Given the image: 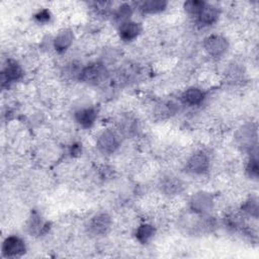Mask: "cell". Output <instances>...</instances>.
I'll use <instances>...</instances> for the list:
<instances>
[{
	"label": "cell",
	"mask_w": 259,
	"mask_h": 259,
	"mask_svg": "<svg viewBox=\"0 0 259 259\" xmlns=\"http://www.w3.org/2000/svg\"><path fill=\"white\" fill-rule=\"evenodd\" d=\"M219 11L216 7L206 4L198 15V20L202 25H211L218 20Z\"/></svg>",
	"instance_id": "cell-10"
},
{
	"label": "cell",
	"mask_w": 259,
	"mask_h": 259,
	"mask_svg": "<svg viewBox=\"0 0 259 259\" xmlns=\"http://www.w3.org/2000/svg\"><path fill=\"white\" fill-rule=\"evenodd\" d=\"M206 4L207 3L203 1H194V0H191V1H187L184 3V8L185 11L189 14L199 15V13L203 10Z\"/></svg>",
	"instance_id": "cell-17"
},
{
	"label": "cell",
	"mask_w": 259,
	"mask_h": 259,
	"mask_svg": "<svg viewBox=\"0 0 259 259\" xmlns=\"http://www.w3.org/2000/svg\"><path fill=\"white\" fill-rule=\"evenodd\" d=\"M245 210H246V212L249 213L250 215H253V216L256 217V216H257V210H258L256 201H252V200H251V202H248V203L246 204V206H245Z\"/></svg>",
	"instance_id": "cell-21"
},
{
	"label": "cell",
	"mask_w": 259,
	"mask_h": 259,
	"mask_svg": "<svg viewBox=\"0 0 259 259\" xmlns=\"http://www.w3.org/2000/svg\"><path fill=\"white\" fill-rule=\"evenodd\" d=\"M205 99V93L197 87L188 88L182 95V101L188 106H199Z\"/></svg>",
	"instance_id": "cell-9"
},
{
	"label": "cell",
	"mask_w": 259,
	"mask_h": 259,
	"mask_svg": "<svg viewBox=\"0 0 259 259\" xmlns=\"http://www.w3.org/2000/svg\"><path fill=\"white\" fill-rule=\"evenodd\" d=\"M142 30L141 24L134 22V21H128L122 24L121 29H120V35L121 38L126 41H133L134 39H136Z\"/></svg>",
	"instance_id": "cell-8"
},
{
	"label": "cell",
	"mask_w": 259,
	"mask_h": 259,
	"mask_svg": "<svg viewBox=\"0 0 259 259\" xmlns=\"http://www.w3.org/2000/svg\"><path fill=\"white\" fill-rule=\"evenodd\" d=\"M204 46L206 51L211 56L214 57H219L223 55L227 51V49H228V43H227V40L218 35L210 36L209 38H207Z\"/></svg>",
	"instance_id": "cell-3"
},
{
	"label": "cell",
	"mask_w": 259,
	"mask_h": 259,
	"mask_svg": "<svg viewBox=\"0 0 259 259\" xmlns=\"http://www.w3.org/2000/svg\"><path fill=\"white\" fill-rule=\"evenodd\" d=\"M162 187H163V189H164V191L166 193H176V192H179V190L182 187V185H181L180 181L177 180L176 178H174V177H167L163 181Z\"/></svg>",
	"instance_id": "cell-16"
},
{
	"label": "cell",
	"mask_w": 259,
	"mask_h": 259,
	"mask_svg": "<svg viewBox=\"0 0 259 259\" xmlns=\"http://www.w3.org/2000/svg\"><path fill=\"white\" fill-rule=\"evenodd\" d=\"M167 5V2L160 1V0H151V1H145L141 4V10L145 13H157L164 10Z\"/></svg>",
	"instance_id": "cell-14"
},
{
	"label": "cell",
	"mask_w": 259,
	"mask_h": 259,
	"mask_svg": "<svg viewBox=\"0 0 259 259\" xmlns=\"http://www.w3.org/2000/svg\"><path fill=\"white\" fill-rule=\"evenodd\" d=\"M131 15H132L131 6H129L128 4H124L118 9V11L116 13V18L118 21L122 22V24H123V23L129 21V18L131 17Z\"/></svg>",
	"instance_id": "cell-18"
},
{
	"label": "cell",
	"mask_w": 259,
	"mask_h": 259,
	"mask_svg": "<svg viewBox=\"0 0 259 259\" xmlns=\"http://www.w3.org/2000/svg\"><path fill=\"white\" fill-rule=\"evenodd\" d=\"M155 234L154 227L148 224L141 225L136 231V237L139 242L141 243H147Z\"/></svg>",
	"instance_id": "cell-15"
},
{
	"label": "cell",
	"mask_w": 259,
	"mask_h": 259,
	"mask_svg": "<svg viewBox=\"0 0 259 259\" xmlns=\"http://www.w3.org/2000/svg\"><path fill=\"white\" fill-rule=\"evenodd\" d=\"M120 146V140L116 133L111 130L105 131L97 140V147L105 154H112L117 151Z\"/></svg>",
	"instance_id": "cell-1"
},
{
	"label": "cell",
	"mask_w": 259,
	"mask_h": 259,
	"mask_svg": "<svg viewBox=\"0 0 259 259\" xmlns=\"http://www.w3.org/2000/svg\"><path fill=\"white\" fill-rule=\"evenodd\" d=\"M111 227V218L107 214H99L94 216L89 224V228L95 235H103L108 232Z\"/></svg>",
	"instance_id": "cell-7"
},
{
	"label": "cell",
	"mask_w": 259,
	"mask_h": 259,
	"mask_svg": "<svg viewBox=\"0 0 259 259\" xmlns=\"http://www.w3.org/2000/svg\"><path fill=\"white\" fill-rule=\"evenodd\" d=\"M96 112L94 109H82L79 110L78 112H76L75 114V118L76 121L84 128H89L91 127L95 120H96Z\"/></svg>",
	"instance_id": "cell-12"
},
{
	"label": "cell",
	"mask_w": 259,
	"mask_h": 259,
	"mask_svg": "<svg viewBox=\"0 0 259 259\" xmlns=\"http://www.w3.org/2000/svg\"><path fill=\"white\" fill-rule=\"evenodd\" d=\"M44 227H45V225L42 223L40 217L32 216V219L30 220V223H29V229H30L31 233L32 232H34V233H36V232L41 233Z\"/></svg>",
	"instance_id": "cell-19"
},
{
	"label": "cell",
	"mask_w": 259,
	"mask_h": 259,
	"mask_svg": "<svg viewBox=\"0 0 259 259\" xmlns=\"http://www.w3.org/2000/svg\"><path fill=\"white\" fill-rule=\"evenodd\" d=\"M105 73H106V71H105V68L103 67V65L90 64L81 71L80 78L84 82L94 84L102 80Z\"/></svg>",
	"instance_id": "cell-5"
},
{
	"label": "cell",
	"mask_w": 259,
	"mask_h": 259,
	"mask_svg": "<svg viewBox=\"0 0 259 259\" xmlns=\"http://www.w3.org/2000/svg\"><path fill=\"white\" fill-rule=\"evenodd\" d=\"M22 75V70L20 68L19 65L14 62V61H9L8 64L6 65V67L2 73L3 79L5 81H16L18 80Z\"/></svg>",
	"instance_id": "cell-13"
},
{
	"label": "cell",
	"mask_w": 259,
	"mask_h": 259,
	"mask_svg": "<svg viewBox=\"0 0 259 259\" xmlns=\"http://www.w3.org/2000/svg\"><path fill=\"white\" fill-rule=\"evenodd\" d=\"M213 204L214 203L212 197L206 192L197 193L190 201L191 210L199 214H205L210 212L213 208Z\"/></svg>",
	"instance_id": "cell-4"
},
{
	"label": "cell",
	"mask_w": 259,
	"mask_h": 259,
	"mask_svg": "<svg viewBox=\"0 0 259 259\" xmlns=\"http://www.w3.org/2000/svg\"><path fill=\"white\" fill-rule=\"evenodd\" d=\"M3 254L7 257H15L22 255L25 252L24 242L15 236H11L5 239L2 246Z\"/></svg>",
	"instance_id": "cell-6"
},
{
	"label": "cell",
	"mask_w": 259,
	"mask_h": 259,
	"mask_svg": "<svg viewBox=\"0 0 259 259\" xmlns=\"http://www.w3.org/2000/svg\"><path fill=\"white\" fill-rule=\"evenodd\" d=\"M209 166L210 161L208 156L203 152H198L193 154L187 161L186 169L193 174H202L208 170Z\"/></svg>",
	"instance_id": "cell-2"
},
{
	"label": "cell",
	"mask_w": 259,
	"mask_h": 259,
	"mask_svg": "<svg viewBox=\"0 0 259 259\" xmlns=\"http://www.w3.org/2000/svg\"><path fill=\"white\" fill-rule=\"evenodd\" d=\"M247 172L251 177H257L258 175V164L256 159H251L247 166Z\"/></svg>",
	"instance_id": "cell-20"
},
{
	"label": "cell",
	"mask_w": 259,
	"mask_h": 259,
	"mask_svg": "<svg viewBox=\"0 0 259 259\" xmlns=\"http://www.w3.org/2000/svg\"><path fill=\"white\" fill-rule=\"evenodd\" d=\"M51 18V14L48 10L44 9L42 11H40L39 13L36 14V19L39 21V22H47L49 21Z\"/></svg>",
	"instance_id": "cell-22"
},
{
	"label": "cell",
	"mask_w": 259,
	"mask_h": 259,
	"mask_svg": "<svg viewBox=\"0 0 259 259\" xmlns=\"http://www.w3.org/2000/svg\"><path fill=\"white\" fill-rule=\"evenodd\" d=\"M73 41V35L70 30H63L56 37L54 41V47L55 49L62 53L66 51L72 44Z\"/></svg>",
	"instance_id": "cell-11"
}]
</instances>
